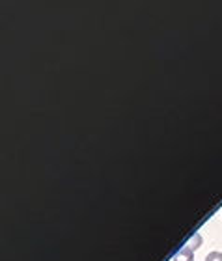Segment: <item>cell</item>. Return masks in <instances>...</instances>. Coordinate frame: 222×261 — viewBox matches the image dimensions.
I'll return each instance as SVG.
<instances>
[{
	"mask_svg": "<svg viewBox=\"0 0 222 261\" xmlns=\"http://www.w3.org/2000/svg\"><path fill=\"white\" fill-rule=\"evenodd\" d=\"M200 245H202L200 233L196 231V233L190 235V239L187 241V243H185V245L181 246V248H185V250H189V252H192V254H194V250H196V248H198V246H200Z\"/></svg>",
	"mask_w": 222,
	"mask_h": 261,
	"instance_id": "obj_1",
	"label": "cell"
},
{
	"mask_svg": "<svg viewBox=\"0 0 222 261\" xmlns=\"http://www.w3.org/2000/svg\"><path fill=\"white\" fill-rule=\"evenodd\" d=\"M192 259H194V254H192V252H189V250H185V248H181V250L174 256L172 261H192Z\"/></svg>",
	"mask_w": 222,
	"mask_h": 261,
	"instance_id": "obj_2",
	"label": "cell"
},
{
	"mask_svg": "<svg viewBox=\"0 0 222 261\" xmlns=\"http://www.w3.org/2000/svg\"><path fill=\"white\" fill-rule=\"evenodd\" d=\"M206 261H222V252L220 250H213L206 256Z\"/></svg>",
	"mask_w": 222,
	"mask_h": 261,
	"instance_id": "obj_3",
	"label": "cell"
}]
</instances>
